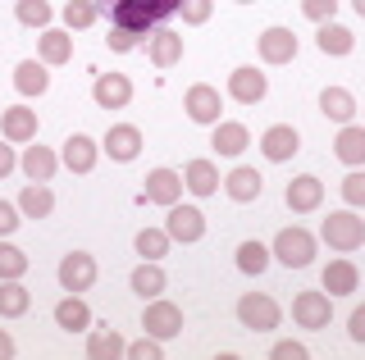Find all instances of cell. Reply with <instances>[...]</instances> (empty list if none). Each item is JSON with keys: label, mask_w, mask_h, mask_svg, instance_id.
Listing matches in <instances>:
<instances>
[{"label": "cell", "mask_w": 365, "mask_h": 360, "mask_svg": "<svg viewBox=\"0 0 365 360\" xmlns=\"http://www.w3.org/2000/svg\"><path fill=\"white\" fill-rule=\"evenodd\" d=\"M101 9H110V23L133 32V37H151V32L174 18L182 9V0H96Z\"/></svg>", "instance_id": "cell-1"}, {"label": "cell", "mask_w": 365, "mask_h": 360, "mask_svg": "<svg viewBox=\"0 0 365 360\" xmlns=\"http://www.w3.org/2000/svg\"><path fill=\"white\" fill-rule=\"evenodd\" d=\"M319 238H324L329 246H334V251H361L365 246V219L356 215V210H329V219L319 223Z\"/></svg>", "instance_id": "cell-2"}, {"label": "cell", "mask_w": 365, "mask_h": 360, "mask_svg": "<svg viewBox=\"0 0 365 360\" xmlns=\"http://www.w3.org/2000/svg\"><path fill=\"white\" fill-rule=\"evenodd\" d=\"M283 319L279 301L269 297V292H247V297H237V324L251 333H274Z\"/></svg>", "instance_id": "cell-3"}, {"label": "cell", "mask_w": 365, "mask_h": 360, "mask_svg": "<svg viewBox=\"0 0 365 360\" xmlns=\"http://www.w3.org/2000/svg\"><path fill=\"white\" fill-rule=\"evenodd\" d=\"M269 255L279 265H288V269H306V265L315 260V233H306V228H297V223H292V228H283L279 238L269 242Z\"/></svg>", "instance_id": "cell-4"}, {"label": "cell", "mask_w": 365, "mask_h": 360, "mask_svg": "<svg viewBox=\"0 0 365 360\" xmlns=\"http://www.w3.org/2000/svg\"><path fill=\"white\" fill-rule=\"evenodd\" d=\"M182 110H187L192 123H201V128H215V123L224 119V96H220V87H210V83L187 87V96H182Z\"/></svg>", "instance_id": "cell-5"}, {"label": "cell", "mask_w": 365, "mask_h": 360, "mask_svg": "<svg viewBox=\"0 0 365 360\" xmlns=\"http://www.w3.org/2000/svg\"><path fill=\"white\" fill-rule=\"evenodd\" d=\"M292 319H297V329H329V319H334V297H329L324 287L319 292H297L292 297Z\"/></svg>", "instance_id": "cell-6"}, {"label": "cell", "mask_w": 365, "mask_h": 360, "mask_svg": "<svg viewBox=\"0 0 365 360\" xmlns=\"http://www.w3.org/2000/svg\"><path fill=\"white\" fill-rule=\"evenodd\" d=\"M142 329L151 337H160V342H169V337L182 333V310L174 306V301H165V297H151L146 310H142Z\"/></svg>", "instance_id": "cell-7"}, {"label": "cell", "mask_w": 365, "mask_h": 360, "mask_svg": "<svg viewBox=\"0 0 365 360\" xmlns=\"http://www.w3.org/2000/svg\"><path fill=\"white\" fill-rule=\"evenodd\" d=\"M101 155H110L114 164H133L142 155V128L137 123H114L101 137Z\"/></svg>", "instance_id": "cell-8"}, {"label": "cell", "mask_w": 365, "mask_h": 360, "mask_svg": "<svg viewBox=\"0 0 365 360\" xmlns=\"http://www.w3.org/2000/svg\"><path fill=\"white\" fill-rule=\"evenodd\" d=\"M96 255H87V251H68L64 260H60V269H55V278H60V287L64 292H78V297H83V292L96 283Z\"/></svg>", "instance_id": "cell-9"}, {"label": "cell", "mask_w": 365, "mask_h": 360, "mask_svg": "<svg viewBox=\"0 0 365 360\" xmlns=\"http://www.w3.org/2000/svg\"><path fill=\"white\" fill-rule=\"evenodd\" d=\"M256 51H260V60L265 64H292L297 60V51H302V41H297V32L292 28H265L256 37Z\"/></svg>", "instance_id": "cell-10"}, {"label": "cell", "mask_w": 365, "mask_h": 360, "mask_svg": "<svg viewBox=\"0 0 365 360\" xmlns=\"http://www.w3.org/2000/svg\"><path fill=\"white\" fill-rule=\"evenodd\" d=\"M297 151H302V132H297L292 123H274V128L260 132V155H265L269 164H288Z\"/></svg>", "instance_id": "cell-11"}, {"label": "cell", "mask_w": 365, "mask_h": 360, "mask_svg": "<svg viewBox=\"0 0 365 360\" xmlns=\"http://www.w3.org/2000/svg\"><path fill=\"white\" fill-rule=\"evenodd\" d=\"M165 233L174 242H182V246H192V242H201L205 238V215L197 206H169V215H165Z\"/></svg>", "instance_id": "cell-12"}, {"label": "cell", "mask_w": 365, "mask_h": 360, "mask_svg": "<svg viewBox=\"0 0 365 360\" xmlns=\"http://www.w3.org/2000/svg\"><path fill=\"white\" fill-rule=\"evenodd\" d=\"M283 201H288L292 215H315L319 206H324V183H319L315 174H297L288 187H283Z\"/></svg>", "instance_id": "cell-13"}, {"label": "cell", "mask_w": 365, "mask_h": 360, "mask_svg": "<svg viewBox=\"0 0 365 360\" xmlns=\"http://www.w3.org/2000/svg\"><path fill=\"white\" fill-rule=\"evenodd\" d=\"M182 192H187V187H182L178 169H151V174H146V187H142V201L169 210V206H178V201H182Z\"/></svg>", "instance_id": "cell-14"}, {"label": "cell", "mask_w": 365, "mask_h": 360, "mask_svg": "<svg viewBox=\"0 0 365 360\" xmlns=\"http://www.w3.org/2000/svg\"><path fill=\"white\" fill-rule=\"evenodd\" d=\"M101 160V142L87 137V132H68L64 137V151H60V164L68 169V174H91Z\"/></svg>", "instance_id": "cell-15"}, {"label": "cell", "mask_w": 365, "mask_h": 360, "mask_svg": "<svg viewBox=\"0 0 365 360\" xmlns=\"http://www.w3.org/2000/svg\"><path fill=\"white\" fill-rule=\"evenodd\" d=\"M269 92V78L256 69V64H237L233 73H228V96L237 100V105H256V100H265Z\"/></svg>", "instance_id": "cell-16"}, {"label": "cell", "mask_w": 365, "mask_h": 360, "mask_svg": "<svg viewBox=\"0 0 365 360\" xmlns=\"http://www.w3.org/2000/svg\"><path fill=\"white\" fill-rule=\"evenodd\" d=\"M91 100H96L101 110H123L133 100L128 73H96V83H91Z\"/></svg>", "instance_id": "cell-17"}, {"label": "cell", "mask_w": 365, "mask_h": 360, "mask_svg": "<svg viewBox=\"0 0 365 360\" xmlns=\"http://www.w3.org/2000/svg\"><path fill=\"white\" fill-rule=\"evenodd\" d=\"M37 110H28V105H9L5 115H0V132H5V142H14V146H28V142H37Z\"/></svg>", "instance_id": "cell-18"}, {"label": "cell", "mask_w": 365, "mask_h": 360, "mask_svg": "<svg viewBox=\"0 0 365 360\" xmlns=\"http://www.w3.org/2000/svg\"><path fill=\"white\" fill-rule=\"evenodd\" d=\"M319 287H324L329 297H351V292L361 287V269H356V260H347V255L329 260V265H324V278H319Z\"/></svg>", "instance_id": "cell-19"}, {"label": "cell", "mask_w": 365, "mask_h": 360, "mask_svg": "<svg viewBox=\"0 0 365 360\" xmlns=\"http://www.w3.org/2000/svg\"><path fill=\"white\" fill-rule=\"evenodd\" d=\"M37 60L51 64V69L68 64V60H73V32H68V28H41V37H37Z\"/></svg>", "instance_id": "cell-20"}, {"label": "cell", "mask_w": 365, "mask_h": 360, "mask_svg": "<svg viewBox=\"0 0 365 360\" xmlns=\"http://www.w3.org/2000/svg\"><path fill=\"white\" fill-rule=\"evenodd\" d=\"M19 169H23V178H28V183H51L55 169H60V155H55L51 146H23Z\"/></svg>", "instance_id": "cell-21"}, {"label": "cell", "mask_w": 365, "mask_h": 360, "mask_svg": "<svg viewBox=\"0 0 365 360\" xmlns=\"http://www.w3.org/2000/svg\"><path fill=\"white\" fill-rule=\"evenodd\" d=\"M224 192L237 201V206H251V201H260V192H265V178H260V169L251 164H237L233 174L224 178Z\"/></svg>", "instance_id": "cell-22"}, {"label": "cell", "mask_w": 365, "mask_h": 360, "mask_svg": "<svg viewBox=\"0 0 365 360\" xmlns=\"http://www.w3.org/2000/svg\"><path fill=\"white\" fill-rule=\"evenodd\" d=\"M55 329H64V333H87L91 329V306L78 292H68V297L55 301Z\"/></svg>", "instance_id": "cell-23"}, {"label": "cell", "mask_w": 365, "mask_h": 360, "mask_svg": "<svg viewBox=\"0 0 365 360\" xmlns=\"http://www.w3.org/2000/svg\"><path fill=\"white\" fill-rule=\"evenodd\" d=\"M146 55H151L155 69H174V64L182 60V37L174 28H155L151 37H146Z\"/></svg>", "instance_id": "cell-24"}, {"label": "cell", "mask_w": 365, "mask_h": 360, "mask_svg": "<svg viewBox=\"0 0 365 360\" xmlns=\"http://www.w3.org/2000/svg\"><path fill=\"white\" fill-rule=\"evenodd\" d=\"M182 187H187L192 196H215L224 187V178H220V169L210 160H187L182 164Z\"/></svg>", "instance_id": "cell-25"}, {"label": "cell", "mask_w": 365, "mask_h": 360, "mask_svg": "<svg viewBox=\"0 0 365 360\" xmlns=\"http://www.w3.org/2000/svg\"><path fill=\"white\" fill-rule=\"evenodd\" d=\"M210 146L220 155H228V160H233V155H242L247 146H251V132H247V123H233V119H220L210 128Z\"/></svg>", "instance_id": "cell-26"}, {"label": "cell", "mask_w": 365, "mask_h": 360, "mask_svg": "<svg viewBox=\"0 0 365 360\" xmlns=\"http://www.w3.org/2000/svg\"><path fill=\"white\" fill-rule=\"evenodd\" d=\"M334 155L347 169H365V128H356V123H342L338 137H334Z\"/></svg>", "instance_id": "cell-27"}, {"label": "cell", "mask_w": 365, "mask_h": 360, "mask_svg": "<svg viewBox=\"0 0 365 360\" xmlns=\"http://www.w3.org/2000/svg\"><path fill=\"white\" fill-rule=\"evenodd\" d=\"M315 46H319V55H329V60H342V55H351L356 51V37H351V28H342V23H319V32H315Z\"/></svg>", "instance_id": "cell-28"}, {"label": "cell", "mask_w": 365, "mask_h": 360, "mask_svg": "<svg viewBox=\"0 0 365 360\" xmlns=\"http://www.w3.org/2000/svg\"><path fill=\"white\" fill-rule=\"evenodd\" d=\"M128 287H133V292H137V297H142V301H151V297H165L169 278H165V269H160V260H142V265L133 269Z\"/></svg>", "instance_id": "cell-29"}, {"label": "cell", "mask_w": 365, "mask_h": 360, "mask_svg": "<svg viewBox=\"0 0 365 360\" xmlns=\"http://www.w3.org/2000/svg\"><path fill=\"white\" fill-rule=\"evenodd\" d=\"M51 64H41V60H19L14 64V87H19V96H46V87H51Z\"/></svg>", "instance_id": "cell-30"}, {"label": "cell", "mask_w": 365, "mask_h": 360, "mask_svg": "<svg viewBox=\"0 0 365 360\" xmlns=\"http://www.w3.org/2000/svg\"><path fill=\"white\" fill-rule=\"evenodd\" d=\"M319 115L334 119V123H351L356 119V96H351L347 87H324V92H319Z\"/></svg>", "instance_id": "cell-31"}, {"label": "cell", "mask_w": 365, "mask_h": 360, "mask_svg": "<svg viewBox=\"0 0 365 360\" xmlns=\"http://www.w3.org/2000/svg\"><path fill=\"white\" fill-rule=\"evenodd\" d=\"M32 310V292L23 287V278H0V319H19Z\"/></svg>", "instance_id": "cell-32"}, {"label": "cell", "mask_w": 365, "mask_h": 360, "mask_svg": "<svg viewBox=\"0 0 365 360\" xmlns=\"http://www.w3.org/2000/svg\"><path fill=\"white\" fill-rule=\"evenodd\" d=\"M87 356L91 360H119V356H128V342L119 337V329H87Z\"/></svg>", "instance_id": "cell-33"}, {"label": "cell", "mask_w": 365, "mask_h": 360, "mask_svg": "<svg viewBox=\"0 0 365 360\" xmlns=\"http://www.w3.org/2000/svg\"><path fill=\"white\" fill-rule=\"evenodd\" d=\"M19 210H23V219H51V210H55V192L46 183H28L19 192Z\"/></svg>", "instance_id": "cell-34"}, {"label": "cell", "mask_w": 365, "mask_h": 360, "mask_svg": "<svg viewBox=\"0 0 365 360\" xmlns=\"http://www.w3.org/2000/svg\"><path fill=\"white\" fill-rule=\"evenodd\" d=\"M60 18H64L68 32H87V28H96L101 5H96V0H68V5L60 9Z\"/></svg>", "instance_id": "cell-35"}, {"label": "cell", "mask_w": 365, "mask_h": 360, "mask_svg": "<svg viewBox=\"0 0 365 360\" xmlns=\"http://www.w3.org/2000/svg\"><path fill=\"white\" fill-rule=\"evenodd\" d=\"M14 18L23 28H51V18H55V9H51V0H14Z\"/></svg>", "instance_id": "cell-36"}, {"label": "cell", "mask_w": 365, "mask_h": 360, "mask_svg": "<svg viewBox=\"0 0 365 360\" xmlns=\"http://www.w3.org/2000/svg\"><path fill=\"white\" fill-rule=\"evenodd\" d=\"M133 246H137V255H142V260H160V255H169L174 238H169L165 228H142V233L133 238Z\"/></svg>", "instance_id": "cell-37"}, {"label": "cell", "mask_w": 365, "mask_h": 360, "mask_svg": "<svg viewBox=\"0 0 365 360\" xmlns=\"http://www.w3.org/2000/svg\"><path fill=\"white\" fill-rule=\"evenodd\" d=\"M269 260H274V255H269V246H265V242H256V238L237 246V269H242V274H265Z\"/></svg>", "instance_id": "cell-38"}, {"label": "cell", "mask_w": 365, "mask_h": 360, "mask_svg": "<svg viewBox=\"0 0 365 360\" xmlns=\"http://www.w3.org/2000/svg\"><path fill=\"white\" fill-rule=\"evenodd\" d=\"M28 251H19V246L14 242H5V238H0V278H23V274H28Z\"/></svg>", "instance_id": "cell-39"}, {"label": "cell", "mask_w": 365, "mask_h": 360, "mask_svg": "<svg viewBox=\"0 0 365 360\" xmlns=\"http://www.w3.org/2000/svg\"><path fill=\"white\" fill-rule=\"evenodd\" d=\"M182 23L187 28H201V23H210V14H215V0H182Z\"/></svg>", "instance_id": "cell-40"}, {"label": "cell", "mask_w": 365, "mask_h": 360, "mask_svg": "<svg viewBox=\"0 0 365 360\" xmlns=\"http://www.w3.org/2000/svg\"><path fill=\"white\" fill-rule=\"evenodd\" d=\"M342 201H347L351 210L365 206V169H351V174L342 178Z\"/></svg>", "instance_id": "cell-41"}, {"label": "cell", "mask_w": 365, "mask_h": 360, "mask_svg": "<svg viewBox=\"0 0 365 360\" xmlns=\"http://www.w3.org/2000/svg\"><path fill=\"white\" fill-rule=\"evenodd\" d=\"M128 360H165V342L160 337H137V342H128Z\"/></svg>", "instance_id": "cell-42"}, {"label": "cell", "mask_w": 365, "mask_h": 360, "mask_svg": "<svg viewBox=\"0 0 365 360\" xmlns=\"http://www.w3.org/2000/svg\"><path fill=\"white\" fill-rule=\"evenodd\" d=\"M302 14L311 18V23H329V18L338 14V0H302Z\"/></svg>", "instance_id": "cell-43"}, {"label": "cell", "mask_w": 365, "mask_h": 360, "mask_svg": "<svg viewBox=\"0 0 365 360\" xmlns=\"http://www.w3.org/2000/svg\"><path fill=\"white\" fill-rule=\"evenodd\" d=\"M19 223H23V210H19V201H0V238L19 233Z\"/></svg>", "instance_id": "cell-44"}, {"label": "cell", "mask_w": 365, "mask_h": 360, "mask_svg": "<svg viewBox=\"0 0 365 360\" xmlns=\"http://www.w3.org/2000/svg\"><path fill=\"white\" fill-rule=\"evenodd\" d=\"M269 356H274V360H311V351H306L302 342H274Z\"/></svg>", "instance_id": "cell-45"}, {"label": "cell", "mask_w": 365, "mask_h": 360, "mask_svg": "<svg viewBox=\"0 0 365 360\" xmlns=\"http://www.w3.org/2000/svg\"><path fill=\"white\" fill-rule=\"evenodd\" d=\"M110 51L114 55H128V51H137V37H133V32H123V28H110Z\"/></svg>", "instance_id": "cell-46"}, {"label": "cell", "mask_w": 365, "mask_h": 360, "mask_svg": "<svg viewBox=\"0 0 365 360\" xmlns=\"http://www.w3.org/2000/svg\"><path fill=\"white\" fill-rule=\"evenodd\" d=\"M347 337L351 342H365V306H356L347 314Z\"/></svg>", "instance_id": "cell-47"}, {"label": "cell", "mask_w": 365, "mask_h": 360, "mask_svg": "<svg viewBox=\"0 0 365 360\" xmlns=\"http://www.w3.org/2000/svg\"><path fill=\"white\" fill-rule=\"evenodd\" d=\"M19 169V155H14V142H0V178H9Z\"/></svg>", "instance_id": "cell-48"}, {"label": "cell", "mask_w": 365, "mask_h": 360, "mask_svg": "<svg viewBox=\"0 0 365 360\" xmlns=\"http://www.w3.org/2000/svg\"><path fill=\"white\" fill-rule=\"evenodd\" d=\"M9 356H14V337L0 329V360H9Z\"/></svg>", "instance_id": "cell-49"}, {"label": "cell", "mask_w": 365, "mask_h": 360, "mask_svg": "<svg viewBox=\"0 0 365 360\" xmlns=\"http://www.w3.org/2000/svg\"><path fill=\"white\" fill-rule=\"evenodd\" d=\"M351 9H356V14L365 18V0H351Z\"/></svg>", "instance_id": "cell-50"}, {"label": "cell", "mask_w": 365, "mask_h": 360, "mask_svg": "<svg viewBox=\"0 0 365 360\" xmlns=\"http://www.w3.org/2000/svg\"><path fill=\"white\" fill-rule=\"evenodd\" d=\"M237 5H256V0H237Z\"/></svg>", "instance_id": "cell-51"}]
</instances>
